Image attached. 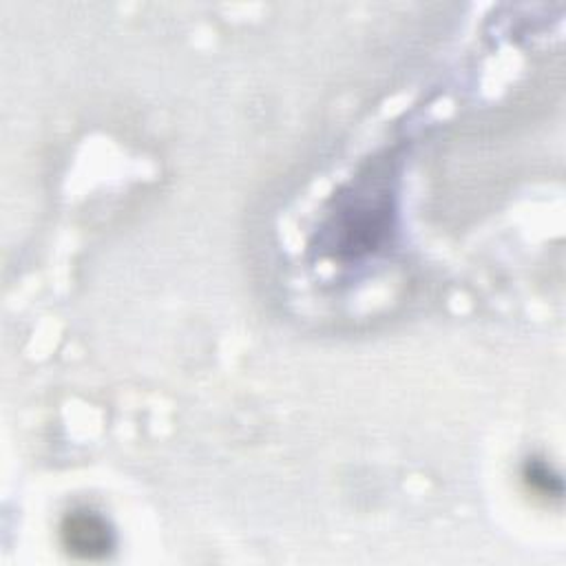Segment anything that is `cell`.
Masks as SVG:
<instances>
[{
	"label": "cell",
	"instance_id": "obj_1",
	"mask_svg": "<svg viewBox=\"0 0 566 566\" xmlns=\"http://www.w3.org/2000/svg\"><path fill=\"white\" fill-rule=\"evenodd\" d=\"M60 537L65 548L82 559H100L113 548V533L104 518L93 511H74L63 520Z\"/></svg>",
	"mask_w": 566,
	"mask_h": 566
},
{
	"label": "cell",
	"instance_id": "obj_2",
	"mask_svg": "<svg viewBox=\"0 0 566 566\" xmlns=\"http://www.w3.org/2000/svg\"><path fill=\"white\" fill-rule=\"evenodd\" d=\"M524 482L540 498H548V500L562 498V478L553 474V469L546 467L544 463H529L524 469Z\"/></svg>",
	"mask_w": 566,
	"mask_h": 566
}]
</instances>
